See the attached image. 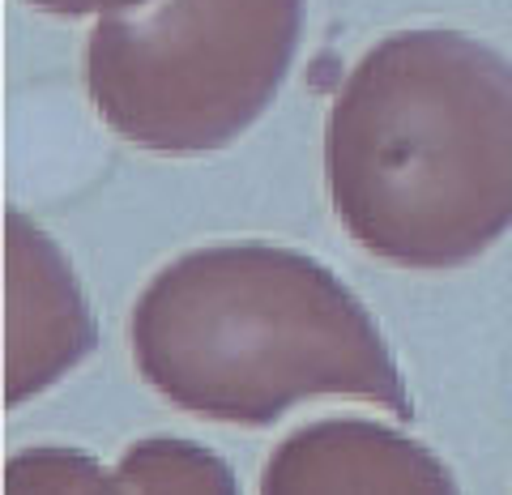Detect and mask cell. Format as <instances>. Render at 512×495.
<instances>
[{"label": "cell", "instance_id": "6da1fadb", "mask_svg": "<svg viewBox=\"0 0 512 495\" xmlns=\"http://www.w3.org/2000/svg\"><path fill=\"white\" fill-rule=\"evenodd\" d=\"M329 201L376 261L457 269L512 231V60L461 30H397L342 77Z\"/></svg>", "mask_w": 512, "mask_h": 495}, {"label": "cell", "instance_id": "7a4b0ae2", "mask_svg": "<svg viewBox=\"0 0 512 495\" xmlns=\"http://www.w3.org/2000/svg\"><path fill=\"white\" fill-rule=\"evenodd\" d=\"M128 346L141 380L197 419L269 427L308 397L414 414L372 312L295 248L214 244L175 257L137 295Z\"/></svg>", "mask_w": 512, "mask_h": 495}, {"label": "cell", "instance_id": "3957f363", "mask_svg": "<svg viewBox=\"0 0 512 495\" xmlns=\"http://www.w3.org/2000/svg\"><path fill=\"white\" fill-rule=\"evenodd\" d=\"M303 0H124L86 39V94L128 146L201 158L252 129L295 65Z\"/></svg>", "mask_w": 512, "mask_h": 495}, {"label": "cell", "instance_id": "277c9868", "mask_svg": "<svg viewBox=\"0 0 512 495\" xmlns=\"http://www.w3.org/2000/svg\"><path fill=\"white\" fill-rule=\"evenodd\" d=\"M99 325L69 257L35 218L5 214V406L52 389L94 355Z\"/></svg>", "mask_w": 512, "mask_h": 495}, {"label": "cell", "instance_id": "5b68a950", "mask_svg": "<svg viewBox=\"0 0 512 495\" xmlns=\"http://www.w3.org/2000/svg\"><path fill=\"white\" fill-rule=\"evenodd\" d=\"M457 478L419 440L367 419L291 431L261 470V491H453Z\"/></svg>", "mask_w": 512, "mask_h": 495}, {"label": "cell", "instance_id": "8992f818", "mask_svg": "<svg viewBox=\"0 0 512 495\" xmlns=\"http://www.w3.org/2000/svg\"><path fill=\"white\" fill-rule=\"evenodd\" d=\"M111 491H239L231 466L197 440H137L111 470Z\"/></svg>", "mask_w": 512, "mask_h": 495}, {"label": "cell", "instance_id": "52a82bcc", "mask_svg": "<svg viewBox=\"0 0 512 495\" xmlns=\"http://www.w3.org/2000/svg\"><path fill=\"white\" fill-rule=\"evenodd\" d=\"M5 491H111V470H103L94 453L35 444L9 457Z\"/></svg>", "mask_w": 512, "mask_h": 495}, {"label": "cell", "instance_id": "ba28073f", "mask_svg": "<svg viewBox=\"0 0 512 495\" xmlns=\"http://www.w3.org/2000/svg\"><path fill=\"white\" fill-rule=\"evenodd\" d=\"M26 5L39 9V13H52V18H60V22H77V18H86V13L99 18L103 9L124 5V0H26Z\"/></svg>", "mask_w": 512, "mask_h": 495}]
</instances>
